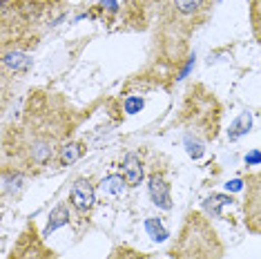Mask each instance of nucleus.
I'll return each mask as SVG.
<instances>
[{
    "mask_svg": "<svg viewBox=\"0 0 261 259\" xmlns=\"http://www.w3.org/2000/svg\"><path fill=\"white\" fill-rule=\"evenodd\" d=\"M79 123L76 110L58 92L36 90L29 94L22 116L5 130L3 163L5 172L29 174L47 166Z\"/></svg>",
    "mask_w": 261,
    "mask_h": 259,
    "instance_id": "obj_1",
    "label": "nucleus"
},
{
    "mask_svg": "<svg viewBox=\"0 0 261 259\" xmlns=\"http://www.w3.org/2000/svg\"><path fill=\"white\" fill-rule=\"evenodd\" d=\"M212 9V0H163L159 11V32L165 43V49L176 51L181 56V47L188 43L190 34L207 18Z\"/></svg>",
    "mask_w": 261,
    "mask_h": 259,
    "instance_id": "obj_2",
    "label": "nucleus"
},
{
    "mask_svg": "<svg viewBox=\"0 0 261 259\" xmlns=\"http://www.w3.org/2000/svg\"><path fill=\"white\" fill-rule=\"evenodd\" d=\"M225 246L212 223L197 210L186 215L179 235L170 248L172 259H221Z\"/></svg>",
    "mask_w": 261,
    "mask_h": 259,
    "instance_id": "obj_3",
    "label": "nucleus"
},
{
    "mask_svg": "<svg viewBox=\"0 0 261 259\" xmlns=\"http://www.w3.org/2000/svg\"><path fill=\"white\" fill-rule=\"evenodd\" d=\"M186 121L192 127V132L203 134L205 139H215L217 137V127H219V108H217V98L210 92H205L201 85L192 87L188 92V101H186Z\"/></svg>",
    "mask_w": 261,
    "mask_h": 259,
    "instance_id": "obj_4",
    "label": "nucleus"
},
{
    "mask_svg": "<svg viewBox=\"0 0 261 259\" xmlns=\"http://www.w3.org/2000/svg\"><path fill=\"white\" fill-rule=\"evenodd\" d=\"M9 259H58V255L45 244V235L38 232L36 223L29 221L16 239Z\"/></svg>",
    "mask_w": 261,
    "mask_h": 259,
    "instance_id": "obj_5",
    "label": "nucleus"
},
{
    "mask_svg": "<svg viewBox=\"0 0 261 259\" xmlns=\"http://www.w3.org/2000/svg\"><path fill=\"white\" fill-rule=\"evenodd\" d=\"M243 221L252 235H261V170L246 179Z\"/></svg>",
    "mask_w": 261,
    "mask_h": 259,
    "instance_id": "obj_6",
    "label": "nucleus"
},
{
    "mask_svg": "<svg viewBox=\"0 0 261 259\" xmlns=\"http://www.w3.org/2000/svg\"><path fill=\"white\" fill-rule=\"evenodd\" d=\"M94 188L90 186V181L85 179H79L72 188V192H69V203L74 205L76 210H81V213H85V210H90L94 205Z\"/></svg>",
    "mask_w": 261,
    "mask_h": 259,
    "instance_id": "obj_7",
    "label": "nucleus"
},
{
    "mask_svg": "<svg viewBox=\"0 0 261 259\" xmlns=\"http://www.w3.org/2000/svg\"><path fill=\"white\" fill-rule=\"evenodd\" d=\"M150 194H152V201L163 210L172 208V197H170V186L165 184V179L161 174L154 172L150 176Z\"/></svg>",
    "mask_w": 261,
    "mask_h": 259,
    "instance_id": "obj_8",
    "label": "nucleus"
},
{
    "mask_svg": "<svg viewBox=\"0 0 261 259\" xmlns=\"http://www.w3.org/2000/svg\"><path fill=\"white\" fill-rule=\"evenodd\" d=\"M123 179L127 186H139L143 181V163L136 154H127L123 159Z\"/></svg>",
    "mask_w": 261,
    "mask_h": 259,
    "instance_id": "obj_9",
    "label": "nucleus"
},
{
    "mask_svg": "<svg viewBox=\"0 0 261 259\" xmlns=\"http://www.w3.org/2000/svg\"><path fill=\"white\" fill-rule=\"evenodd\" d=\"M69 221V210H67V205H58V208L54 210V213L49 215V223H47V228L43 230V235L47 237L51 230H56L58 226H63V223H67Z\"/></svg>",
    "mask_w": 261,
    "mask_h": 259,
    "instance_id": "obj_10",
    "label": "nucleus"
},
{
    "mask_svg": "<svg viewBox=\"0 0 261 259\" xmlns=\"http://www.w3.org/2000/svg\"><path fill=\"white\" fill-rule=\"evenodd\" d=\"M29 65H32V58H27L25 54H20L18 49H16V51H7V54H5V67H14L16 72H18V69H27Z\"/></svg>",
    "mask_w": 261,
    "mask_h": 259,
    "instance_id": "obj_11",
    "label": "nucleus"
},
{
    "mask_svg": "<svg viewBox=\"0 0 261 259\" xmlns=\"http://www.w3.org/2000/svg\"><path fill=\"white\" fill-rule=\"evenodd\" d=\"M250 123H252L250 112H243L239 119L232 123V127H230V139H239L241 134H246L248 130H250Z\"/></svg>",
    "mask_w": 261,
    "mask_h": 259,
    "instance_id": "obj_12",
    "label": "nucleus"
},
{
    "mask_svg": "<svg viewBox=\"0 0 261 259\" xmlns=\"http://www.w3.org/2000/svg\"><path fill=\"white\" fill-rule=\"evenodd\" d=\"M81 154H83V150H81L79 143H65L61 148V152H58V159H61L63 166H67V163H74Z\"/></svg>",
    "mask_w": 261,
    "mask_h": 259,
    "instance_id": "obj_13",
    "label": "nucleus"
},
{
    "mask_svg": "<svg viewBox=\"0 0 261 259\" xmlns=\"http://www.w3.org/2000/svg\"><path fill=\"white\" fill-rule=\"evenodd\" d=\"M108 259H150V257H147L145 252L129 248V246H116V248L110 252Z\"/></svg>",
    "mask_w": 261,
    "mask_h": 259,
    "instance_id": "obj_14",
    "label": "nucleus"
},
{
    "mask_svg": "<svg viewBox=\"0 0 261 259\" xmlns=\"http://www.w3.org/2000/svg\"><path fill=\"white\" fill-rule=\"evenodd\" d=\"M145 228H147V232L152 235V239H154V241H163L165 237H168L165 228H163L156 219H147V221H145Z\"/></svg>",
    "mask_w": 261,
    "mask_h": 259,
    "instance_id": "obj_15",
    "label": "nucleus"
},
{
    "mask_svg": "<svg viewBox=\"0 0 261 259\" xmlns=\"http://www.w3.org/2000/svg\"><path fill=\"white\" fill-rule=\"evenodd\" d=\"M103 190L105 192H121L123 190V176H108L103 181Z\"/></svg>",
    "mask_w": 261,
    "mask_h": 259,
    "instance_id": "obj_16",
    "label": "nucleus"
},
{
    "mask_svg": "<svg viewBox=\"0 0 261 259\" xmlns=\"http://www.w3.org/2000/svg\"><path fill=\"white\" fill-rule=\"evenodd\" d=\"M141 108H143V98H127L125 101V110L129 112V114L141 112Z\"/></svg>",
    "mask_w": 261,
    "mask_h": 259,
    "instance_id": "obj_17",
    "label": "nucleus"
},
{
    "mask_svg": "<svg viewBox=\"0 0 261 259\" xmlns=\"http://www.w3.org/2000/svg\"><path fill=\"white\" fill-rule=\"evenodd\" d=\"M246 163L250 166V163H261V154L259 152H252V154H248L246 157Z\"/></svg>",
    "mask_w": 261,
    "mask_h": 259,
    "instance_id": "obj_18",
    "label": "nucleus"
},
{
    "mask_svg": "<svg viewBox=\"0 0 261 259\" xmlns=\"http://www.w3.org/2000/svg\"><path fill=\"white\" fill-rule=\"evenodd\" d=\"M241 184H243V181H230V184H228V190H239Z\"/></svg>",
    "mask_w": 261,
    "mask_h": 259,
    "instance_id": "obj_19",
    "label": "nucleus"
}]
</instances>
